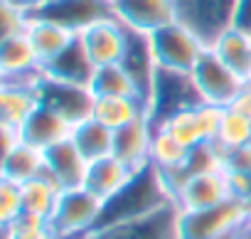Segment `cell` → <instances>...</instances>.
Listing matches in <instances>:
<instances>
[{
	"label": "cell",
	"mask_w": 251,
	"mask_h": 239,
	"mask_svg": "<svg viewBox=\"0 0 251 239\" xmlns=\"http://www.w3.org/2000/svg\"><path fill=\"white\" fill-rule=\"evenodd\" d=\"M224 173H251V143L231 148L224 156Z\"/></svg>",
	"instance_id": "cell-33"
},
{
	"label": "cell",
	"mask_w": 251,
	"mask_h": 239,
	"mask_svg": "<svg viewBox=\"0 0 251 239\" xmlns=\"http://www.w3.org/2000/svg\"><path fill=\"white\" fill-rule=\"evenodd\" d=\"M45 173V151L20 141L13 151L3 153V170H0V178L13 180V183H27L37 175Z\"/></svg>",
	"instance_id": "cell-24"
},
{
	"label": "cell",
	"mask_w": 251,
	"mask_h": 239,
	"mask_svg": "<svg viewBox=\"0 0 251 239\" xmlns=\"http://www.w3.org/2000/svg\"><path fill=\"white\" fill-rule=\"evenodd\" d=\"M72 141L89 163L113 153V131L99 124L96 118H86V121L76 124L72 129Z\"/></svg>",
	"instance_id": "cell-25"
},
{
	"label": "cell",
	"mask_w": 251,
	"mask_h": 239,
	"mask_svg": "<svg viewBox=\"0 0 251 239\" xmlns=\"http://www.w3.org/2000/svg\"><path fill=\"white\" fill-rule=\"evenodd\" d=\"M229 108H234L236 113H241V116H246L249 121H251V89L249 86H244V91L229 104Z\"/></svg>",
	"instance_id": "cell-34"
},
{
	"label": "cell",
	"mask_w": 251,
	"mask_h": 239,
	"mask_svg": "<svg viewBox=\"0 0 251 239\" xmlns=\"http://www.w3.org/2000/svg\"><path fill=\"white\" fill-rule=\"evenodd\" d=\"M0 227H3V239H35L52 229L47 217H40L27 210H23L15 219H10L8 224H0Z\"/></svg>",
	"instance_id": "cell-30"
},
{
	"label": "cell",
	"mask_w": 251,
	"mask_h": 239,
	"mask_svg": "<svg viewBox=\"0 0 251 239\" xmlns=\"http://www.w3.org/2000/svg\"><path fill=\"white\" fill-rule=\"evenodd\" d=\"M224 151H231V148H241V146H249L251 143V121L246 116L236 113L234 108H224L222 111V121H219V129H217V138H214Z\"/></svg>",
	"instance_id": "cell-29"
},
{
	"label": "cell",
	"mask_w": 251,
	"mask_h": 239,
	"mask_svg": "<svg viewBox=\"0 0 251 239\" xmlns=\"http://www.w3.org/2000/svg\"><path fill=\"white\" fill-rule=\"evenodd\" d=\"M244 229H246V234L251 237V205H249V217H246V224H244Z\"/></svg>",
	"instance_id": "cell-37"
},
{
	"label": "cell",
	"mask_w": 251,
	"mask_h": 239,
	"mask_svg": "<svg viewBox=\"0 0 251 239\" xmlns=\"http://www.w3.org/2000/svg\"><path fill=\"white\" fill-rule=\"evenodd\" d=\"M177 20L187 25L207 47L236 25L241 0H175Z\"/></svg>",
	"instance_id": "cell-4"
},
{
	"label": "cell",
	"mask_w": 251,
	"mask_h": 239,
	"mask_svg": "<svg viewBox=\"0 0 251 239\" xmlns=\"http://www.w3.org/2000/svg\"><path fill=\"white\" fill-rule=\"evenodd\" d=\"M103 214V200L91 195L84 185L62 190L57 207L50 217V227L57 239H86L99 229Z\"/></svg>",
	"instance_id": "cell-2"
},
{
	"label": "cell",
	"mask_w": 251,
	"mask_h": 239,
	"mask_svg": "<svg viewBox=\"0 0 251 239\" xmlns=\"http://www.w3.org/2000/svg\"><path fill=\"white\" fill-rule=\"evenodd\" d=\"M192 79H195V86L200 91V99L204 104H212V106H222L226 108L246 86V81L231 72L217 54L214 50H204L200 62L195 64V69L190 72Z\"/></svg>",
	"instance_id": "cell-6"
},
{
	"label": "cell",
	"mask_w": 251,
	"mask_h": 239,
	"mask_svg": "<svg viewBox=\"0 0 251 239\" xmlns=\"http://www.w3.org/2000/svg\"><path fill=\"white\" fill-rule=\"evenodd\" d=\"M177 222H180L177 205H168L136 219L103 224L96 232H91L86 239H180Z\"/></svg>",
	"instance_id": "cell-8"
},
{
	"label": "cell",
	"mask_w": 251,
	"mask_h": 239,
	"mask_svg": "<svg viewBox=\"0 0 251 239\" xmlns=\"http://www.w3.org/2000/svg\"><path fill=\"white\" fill-rule=\"evenodd\" d=\"M143 116H151V108L138 96H96L94 99L91 118L108 126L111 131H118Z\"/></svg>",
	"instance_id": "cell-20"
},
{
	"label": "cell",
	"mask_w": 251,
	"mask_h": 239,
	"mask_svg": "<svg viewBox=\"0 0 251 239\" xmlns=\"http://www.w3.org/2000/svg\"><path fill=\"white\" fill-rule=\"evenodd\" d=\"M151 47H153V57L160 69L185 72V74L195 69L202 52L207 50V45L180 20L155 30L151 35Z\"/></svg>",
	"instance_id": "cell-5"
},
{
	"label": "cell",
	"mask_w": 251,
	"mask_h": 239,
	"mask_svg": "<svg viewBox=\"0 0 251 239\" xmlns=\"http://www.w3.org/2000/svg\"><path fill=\"white\" fill-rule=\"evenodd\" d=\"M27 37H30L42 64L52 62L57 54H62L76 40V35L72 30H67L57 23L42 20V18H32V15H30V25H27Z\"/></svg>",
	"instance_id": "cell-23"
},
{
	"label": "cell",
	"mask_w": 251,
	"mask_h": 239,
	"mask_svg": "<svg viewBox=\"0 0 251 239\" xmlns=\"http://www.w3.org/2000/svg\"><path fill=\"white\" fill-rule=\"evenodd\" d=\"M209 50H214V54L244 81H251V35L246 30L229 27Z\"/></svg>",
	"instance_id": "cell-22"
},
{
	"label": "cell",
	"mask_w": 251,
	"mask_h": 239,
	"mask_svg": "<svg viewBox=\"0 0 251 239\" xmlns=\"http://www.w3.org/2000/svg\"><path fill=\"white\" fill-rule=\"evenodd\" d=\"M35 239H57V234L50 229V232H45V234H40V237H35Z\"/></svg>",
	"instance_id": "cell-38"
},
{
	"label": "cell",
	"mask_w": 251,
	"mask_h": 239,
	"mask_svg": "<svg viewBox=\"0 0 251 239\" xmlns=\"http://www.w3.org/2000/svg\"><path fill=\"white\" fill-rule=\"evenodd\" d=\"M23 187L20 183L0 178V224H8L23 212Z\"/></svg>",
	"instance_id": "cell-32"
},
{
	"label": "cell",
	"mask_w": 251,
	"mask_h": 239,
	"mask_svg": "<svg viewBox=\"0 0 251 239\" xmlns=\"http://www.w3.org/2000/svg\"><path fill=\"white\" fill-rule=\"evenodd\" d=\"M229 197L231 187L226 173H202V175H190L185 180V185L175 195V205L180 212H195L222 205Z\"/></svg>",
	"instance_id": "cell-14"
},
{
	"label": "cell",
	"mask_w": 251,
	"mask_h": 239,
	"mask_svg": "<svg viewBox=\"0 0 251 239\" xmlns=\"http://www.w3.org/2000/svg\"><path fill=\"white\" fill-rule=\"evenodd\" d=\"M113 15L133 32L153 35L177 20L175 0H113Z\"/></svg>",
	"instance_id": "cell-13"
},
{
	"label": "cell",
	"mask_w": 251,
	"mask_h": 239,
	"mask_svg": "<svg viewBox=\"0 0 251 239\" xmlns=\"http://www.w3.org/2000/svg\"><path fill=\"white\" fill-rule=\"evenodd\" d=\"M15 3H18V5H23L25 10H30V13H32V10H37L40 5L50 3V0H15Z\"/></svg>",
	"instance_id": "cell-36"
},
{
	"label": "cell",
	"mask_w": 251,
	"mask_h": 239,
	"mask_svg": "<svg viewBox=\"0 0 251 239\" xmlns=\"http://www.w3.org/2000/svg\"><path fill=\"white\" fill-rule=\"evenodd\" d=\"M94 99H96L94 91L84 84H69L50 77H45L40 84V101L52 111H57L62 118H67L72 126L91 118Z\"/></svg>",
	"instance_id": "cell-12"
},
{
	"label": "cell",
	"mask_w": 251,
	"mask_h": 239,
	"mask_svg": "<svg viewBox=\"0 0 251 239\" xmlns=\"http://www.w3.org/2000/svg\"><path fill=\"white\" fill-rule=\"evenodd\" d=\"M153 133L155 124L151 121V116L136 118L128 126L113 131V156L133 170H143L146 165H151Z\"/></svg>",
	"instance_id": "cell-15"
},
{
	"label": "cell",
	"mask_w": 251,
	"mask_h": 239,
	"mask_svg": "<svg viewBox=\"0 0 251 239\" xmlns=\"http://www.w3.org/2000/svg\"><path fill=\"white\" fill-rule=\"evenodd\" d=\"M239 239H251V237L246 234V229H241V237H239Z\"/></svg>",
	"instance_id": "cell-39"
},
{
	"label": "cell",
	"mask_w": 251,
	"mask_h": 239,
	"mask_svg": "<svg viewBox=\"0 0 251 239\" xmlns=\"http://www.w3.org/2000/svg\"><path fill=\"white\" fill-rule=\"evenodd\" d=\"M234 27H241L251 35V0H241L239 5V13H236V25Z\"/></svg>",
	"instance_id": "cell-35"
},
{
	"label": "cell",
	"mask_w": 251,
	"mask_h": 239,
	"mask_svg": "<svg viewBox=\"0 0 251 239\" xmlns=\"http://www.w3.org/2000/svg\"><path fill=\"white\" fill-rule=\"evenodd\" d=\"M138 170L128 168L123 160H118L113 153L111 156H103L99 160H91L89 168H86V178H84V187L96 195L99 200L108 202L111 197H116L126 185L131 183V178L136 175Z\"/></svg>",
	"instance_id": "cell-17"
},
{
	"label": "cell",
	"mask_w": 251,
	"mask_h": 239,
	"mask_svg": "<svg viewBox=\"0 0 251 239\" xmlns=\"http://www.w3.org/2000/svg\"><path fill=\"white\" fill-rule=\"evenodd\" d=\"M94 72H96V67L89 59L79 35L62 54H57L52 62L45 64V77L59 79V81H69V84H84V86L91 84Z\"/></svg>",
	"instance_id": "cell-21"
},
{
	"label": "cell",
	"mask_w": 251,
	"mask_h": 239,
	"mask_svg": "<svg viewBox=\"0 0 251 239\" xmlns=\"http://www.w3.org/2000/svg\"><path fill=\"white\" fill-rule=\"evenodd\" d=\"M249 217V205L229 197L222 205L195 210V212H180L177 232L180 239H226L244 229Z\"/></svg>",
	"instance_id": "cell-3"
},
{
	"label": "cell",
	"mask_w": 251,
	"mask_h": 239,
	"mask_svg": "<svg viewBox=\"0 0 251 239\" xmlns=\"http://www.w3.org/2000/svg\"><path fill=\"white\" fill-rule=\"evenodd\" d=\"M79 40L94 62V67H106V64H118L126 57L131 40V30L126 27L116 15L94 23L84 32H79Z\"/></svg>",
	"instance_id": "cell-11"
},
{
	"label": "cell",
	"mask_w": 251,
	"mask_h": 239,
	"mask_svg": "<svg viewBox=\"0 0 251 239\" xmlns=\"http://www.w3.org/2000/svg\"><path fill=\"white\" fill-rule=\"evenodd\" d=\"M195 104H202V99H200V91L195 86L192 74L170 72V69L158 67L153 91H151V101H148L151 121L158 126L168 116H173V113H177L187 106H195Z\"/></svg>",
	"instance_id": "cell-7"
},
{
	"label": "cell",
	"mask_w": 251,
	"mask_h": 239,
	"mask_svg": "<svg viewBox=\"0 0 251 239\" xmlns=\"http://www.w3.org/2000/svg\"><path fill=\"white\" fill-rule=\"evenodd\" d=\"M89 89L94 91V96H138V99H143L138 84L133 81V77L128 74V69H126L121 62L96 67Z\"/></svg>",
	"instance_id": "cell-26"
},
{
	"label": "cell",
	"mask_w": 251,
	"mask_h": 239,
	"mask_svg": "<svg viewBox=\"0 0 251 239\" xmlns=\"http://www.w3.org/2000/svg\"><path fill=\"white\" fill-rule=\"evenodd\" d=\"M40 86L3 81V86H0V124L23 129V124L40 108Z\"/></svg>",
	"instance_id": "cell-19"
},
{
	"label": "cell",
	"mask_w": 251,
	"mask_h": 239,
	"mask_svg": "<svg viewBox=\"0 0 251 239\" xmlns=\"http://www.w3.org/2000/svg\"><path fill=\"white\" fill-rule=\"evenodd\" d=\"M175 205L160 173L153 165H146L143 170H138L131 183L126 185L116 197H111L108 202H103V214H101V224H116V222H126V219H136L143 214H151L160 207Z\"/></svg>",
	"instance_id": "cell-1"
},
{
	"label": "cell",
	"mask_w": 251,
	"mask_h": 239,
	"mask_svg": "<svg viewBox=\"0 0 251 239\" xmlns=\"http://www.w3.org/2000/svg\"><path fill=\"white\" fill-rule=\"evenodd\" d=\"M72 124L67 121V118H62L57 111H52L50 106L40 104V108L27 118V121L23 124V141L47 151L67 138H72Z\"/></svg>",
	"instance_id": "cell-18"
},
{
	"label": "cell",
	"mask_w": 251,
	"mask_h": 239,
	"mask_svg": "<svg viewBox=\"0 0 251 239\" xmlns=\"http://www.w3.org/2000/svg\"><path fill=\"white\" fill-rule=\"evenodd\" d=\"M86 168H89V160L81 156V151L74 146L72 138L45 151V173L62 190L81 187L86 178Z\"/></svg>",
	"instance_id": "cell-16"
},
{
	"label": "cell",
	"mask_w": 251,
	"mask_h": 239,
	"mask_svg": "<svg viewBox=\"0 0 251 239\" xmlns=\"http://www.w3.org/2000/svg\"><path fill=\"white\" fill-rule=\"evenodd\" d=\"M190 151L187 146H182L177 138H173L165 129H158L155 126V133H153V143H151V165L160 173L165 170H175V168H182L190 158Z\"/></svg>",
	"instance_id": "cell-28"
},
{
	"label": "cell",
	"mask_w": 251,
	"mask_h": 239,
	"mask_svg": "<svg viewBox=\"0 0 251 239\" xmlns=\"http://www.w3.org/2000/svg\"><path fill=\"white\" fill-rule=\"evenodd\" d=\"M222 106H212V104H195L187 106L173 116H168L163 124H158V129H165L173 138H177L182 146L187 148H197L202 143H209L217 138V129L222 121Z\"/></svg>",
	"instance_id": "cell-9"
},
{
	"label": "cell",
	"mask_w": 251,
	"mask_h": 239,
	"mask_svg": "<svg viewBox=\"0 0 251 239\" xmlns=\"http://www.w3.org/2000/svg\"><path fill=\"white\" fill-rule=\"evenodd\" d=\"M246 86H249V89H251V81H246Z\"/></svg>",
	"instance_id": "cell-40"
},
{
	"label": "cell",
	"mask_w": 251,
	"mask_h": 239,
	"mask_svg": "<svg viewBox=\"0 0 251 239\" xmlns=\"http://www.w3.org/2000/svg\"><path fill=\"white\" fill-rule=\"evenodd\" d=\"M32 18H42L57 23L74 35L84 32L99 20L113 15V0H50L30 13Z\"/></svg>",
	"instance_id": "cell-10"
},
{
	"label": "cell",
	"mask_w": 251,
	"mask_h": 239,
	"mask_svg": "<svg viewBox=\"0 0 251 239\" xmlns=\"http://www.w3.org/2000/svg\"><path fill=\"white\" fill-rule=\"evenodd\" d=\"M20 187H23V207L27 212H35V214L50 219L52 212H54V207H57V200L62 195V187L47 173H42V175L23 183Z\"/></svg>",
	"instance_id": "cell-27"
},
{
	"label": "cell",
	"mask_w": 251,
	"mask_h": 239,
	"mask_svg": "<svg viewBox=\"0 0 251 239\" xmlns=\"http://www.w3.org/2000/svg\"><path fill=\"white\" fill-rule=\"evenodd\" d=\"M27 25H30V10L18 5L15 0H3V5H0V27H3V37L23 35V32H27Z\"/></svg>",
	"instance_id": "cell-31"
}]
</instances>
